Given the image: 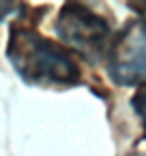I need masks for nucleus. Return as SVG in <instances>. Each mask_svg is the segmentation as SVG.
<instances>
[{
    "mask_svg": "<svg viewBox=\"0 0 146 156\" xmlns=\"http://www.w3.org/2000/svg\"><path fill=\"white\" fill-rule=\"evenodd\" d=\"M130 156H146V152H132Z\"/></svg>",
    "mask_w": 146,
    "mask_h": 156,
    "instance_id": "0eeeda50",
    "label": "nucleus"
},
{
    "mask_svg": "<svg viewBox=\"0 0 146 156\" xmlns=\"http://www.w3.org/2000/svg\"><path fill=\"white\" fill-rule=\"evenodd\" d=\"M130 106L136 112V116L142 122V140H146V82L142 86H138V90L134 92V96L130 98Z\"/></svg>",
    "mask_w": 146,
    "mask_h": 156,
    "instance_id": "20e7f679",
    "label": "nucleus"
},
{
    "mask_svg": "<svg viewBox=\"0 0 146 156\" xmlns=\"http://www.w3.org/2000/svg\"><path fill=\"white\" fill-rule=\"evenodd\" d=\"M128 8H134L140 16V20L146 22V2H128Z\"/></svg>",
    "mask_w": 146,
    "mask_h": 156,
    "instance_id": "39448f33",
    "label": "nucleus"
},
{
    "mask_svg": "<svg viewBox=\"0 0 146 156\" xmlns=\"http://www.w3.org/2000/svg\"><path fill=\"white\" fill-rule=\"evenodd\" d=\"M106 72L116 86H142L146 82V22L128 20L110 42Z\"/></svg>",
    "mask_w": 146,
    "mask_h": 156,
    "instance_id": "7ed1b4c3",
    "label": "nucleus"
},
{
    "mask_svg": "<svg viewBox=\"0 0 146 156\" xmlns=\"http://www.w3.org/2000/svg\"><path fill=\"white\" fill-rule=\"evenodd\" d=\"M6 58L28 86L64 90L82 82V68L76 54L66 46L42 36L32 24H10Z\"/></svg>",
    "mask_w": 146,
    "mask_h": 156,
    "instance_id": "f257e3e1",
    "label": "nucleus"
},
{
    "mask_svg": "<svg viewBox=\"0 0 146 156\" xmlns=\"http://www.w3.org/2000/svg\"><path fill=\"white\" fill-rule=\"evenodd\" d=\"M18 4H14V2H0V8H16ZM12 10H0V20L4 18V14H10Z\"/></svg>",
    "mask_w": 146,
    "mask_h": 156,
    "instance_id": "423d86ee",
    "label": "nucleus"
},
{
    "mask_svg": "<svg viewBox=\"0 0 146 156\" xmlns=\"http://www.w3.org/2000/svg\"><path fill=\"white\" fill-rule=\"evenodd\" d=\"M54 30L70 52L80 54L90 64H98L106 58L112 42V26L108 18L80 2L62 4Z\"/></svg>",
    "mask_w": 146,
    "mask_h": 156,
    "instance_id": "f03ea898",
    "label": "nucleus"
}]
</instances>
